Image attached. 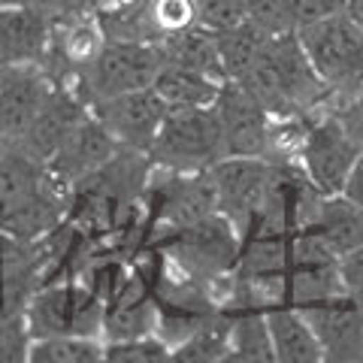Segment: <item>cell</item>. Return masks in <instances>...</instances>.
Returning a JSON list of instances; mask_svg holds the SVG:
<instances>
[{
  "label": "cell",
  "mask_w": 363,
  "mask_h": 363,
  "mask_svg": "<svg viewBox=\"0 0 363 363\" xmlns=\"http://www.w3.org/2000/svg\"><path fill=\"white\" fill-rule=\"evenodd\" d=\"M85 112H88V104L76 94V88L55 79L43 109L37 112V118H33L28 133L21 136L16 145H21V149H25L28 155H33L37 161L49 164L52 155L58 152V145L67 140V133L82 121Z\"/></svg>",
  "instance_id": "15"
},
{
  "label": "cell",
  "mask_w": 363,
  "mask_h": 363,
  "mask_svg": "<svg viewBox=\"0 0 363 363\" xmlns=\"http://www.w3.org/2000/svg\"><path fill=\"white\" fill-rule=\"evenodd\" d=\"M88 109L100 118V124L118 143V149H133L145 155L152 152L157 130H161L169 112L164 97L155 88H140V91H128V94L97 100Z\"/></svg>",
  "instance_id": "8"
},
{
  "label": "cell",
  "mask_w": 363,
  "mask_h": 363,
  "mask_svg": "<svg viewBox=\"0 0 363 363\" xmlns=\"http://www.w3.org/2000/svg\"><path fill=\"white\" fill-rule=\"evenodd\" d=\"M336 116L342 118V124L348 128V133L357 140V145L363 149V91L357 97H351L345 100L342 106H336Z\"/></svg>",
  "instance_id": "31"
},
{
  "label": "cell",
  "mask_w": 363,
  "mask_h": 363,
  "mask_svg": "<svg viewBox=\"0 0 363 363\" xmlns=\"http://www.w3.org/2000/svg\"><path fill=\"white\" fill-rule=\"evenodd\" d=\"M118 152V143L109 136V130L100 124L94 112H85L82 121L67 133V140L58 145V152L52 155V161L45 164L55 179H61L67 188H73L79 179L91 176L100 169L112 155Z\"/></svg>",
  "instance_id": "14"
},
{
  "label": "cell",
  "mask_w": 363,
  "mask_h": 363,
  "mask_svg": "<svg viewBox=\"0 0 363 363\" xmlns=\"http://www.w3.org/2000/svg\"><path fill=\"white\" fill-rule=\"evenodd\" d=\"M28 363H106L104 336H40L30 342Z\"/></svg>",
  "instance_id": "22"
},
{
  "label": "cell",
  "mask_w": 363,
  "mask_h": 363,
  "mask_svg": "<svg viewBox=\"0 0 363 363\" xmlns=\"http://www.w3.org/2000/svg\"><path fill=\"white\" fill-rule=\"evenodd\" d=\"M272 37H276V33L260 30L257 25H252V21H242V25L227 28V30H215L224 76L227 79H242L248 73V67L257 61V55L264 52V45Z\"/></svg>",
  "instance_id": "21"
},
{
  "label": "cell",
  "mask_w": 363,
  "mask_h": 363,
  "mask_svg": "<svg viewBox=\"0 0 363 363\" xmlns=\"http://www.w3.org/2000/svg\"><path fill=\"white\" fill-rule=\"evenodd\" d=\"M16 4H37V0H0V6H16Z\"/></svg>",
  "instance_id": "35"
},
{
  "label": "cell",
  "mask_w": 363,
  "mask_h": 363,
  "mask_svg": "<svg viewBox=\"0 0 363 363\" xmlns=\"http://www.w3.org/2000/svg\"><path fill=\"white\" fill-rule=\"evenodd\" d=\"M236 82L269 116H321L336 109L330 88L312 67L297 30L276 33Z\"/></svg>",
  "instance_id": "1"
},
{
  "label": "cell",
  "mask_w": 363,
  "mask_h": 363,
  "mask_svg": "<svg viewBox=\"0 0 363 363\" xmlns=\"http://www.w3.org/2000/svg\"><path fill=\"white\" fill-rule=\"evenodd\" d=\"M267 176H269V161H264V157L230 155L221 157L215 167H209L218 212L240 227V233H245L257 218L260 203H264Z\"/></svg>",
  "instance_id": "9"
},
{
  "label": "cell",
  "mask_w": 363,
  "mask_h": 363,
  "mask_svg": "<svg viewBox=\"0 0 363 363\" xmlns=\"http://www.w3.org/2000/svg\"><path fill=\"white\" fill-rule=\"evenodd\" d=\"M276 363H324V348L312 324L294 303H276L267 309Z\"/></svg>",
  "instance_id": "17"
},
{
  "label": "cell",
  "mask_w": 363,
  "mask_h": 363,
  "mask_svg": "<svg viewBox=\"0 0 363 363\" xmlns=\"http://www.w3.org/2000/svg\"><path fill=\"white\" fill-rule=\"evenodd\" d=\"M106 43H109V33L97 13L55 18L49 52H45L43 67L49 70L52 79L73 85L79 73L88 70L97 61V55L104 52Z\"/></svg>",
  "instance_id": "10"
},
{
  "label": "cell",
  "mask_w": 363,
  "mask_h": 363,
  "mask_svg": "<svg viewBox=\"0 0 363 363\" xmlns=\"http://www.w3.org/2000/svg\"><path fill=\"white\" fill-rule=\"evenodd\" d=\"M6 145H9V143L4 140V136H0V161H4V155H6Z\"/></svg>",
  "instance_id": "36"
},
{
  "label": "cell",
  "mask_w": 363,
  "mask_h": 363,
  "mask_svg": "<svg viewBox=\"0 0 363 363\" xmlns=\"http://www.w3.org/2000/svg\"><path fill=\"white\" fill-rule=\"evenodd\" d=\"M212 109H215L218 124H221L227 157L230 155H236V157H264L269 112L260 106L257 100L236 82V79H227V82L221 85Z\"/></svg>",
  "instance_id": "12"
},
{
  "label": "cell",
  "mask_w": 363,
  "mask_h": 363,
  "mask_svg": "<svg viewBox=\"0 0 363 363\" xmlns=\"http://www.w3.org/2000/svg\"><path fill=\"white\" fill-rule=\"evenodd\" d=\"M157 49H161L164 61H173V64H182V67H194V70H203L209 76L227 79L221 58H218V40H215V30L203 28V25L188 28V30L161 40Z\"/></svg>",
  "instance_id": "20"
},
{
  "label": "cell",
  "mask_w": 363,
  "mask_h": 363,
  "mask_svg": "<svg viewBox=\"0 0 363 363\" xmlns=\"http://www.w3.org/2000/svg\"><path fill=\"white\" fill-rule=\"evenodd\" d=\"M324 200H327V194H321L315 182L306 176L300 161H281V164L269 161L264 203H260L255 224L272 227V230H285V233H297L318 218Z\"/></svg>",
  "instance_id": "7"
},
{
  "label": "cell",
  "mask_w": 363,
  "mask_h": 363,
  "mask_svg": "<svg viewBox=\"0 0 363 363\" xmlns=\"http://www.w3.org/2000/svg\"><path fill=\"white\" fill-rule=\"evenodd\" d=\"M360 155L363 149L357 145V140L348 133L342 118L336 116V109H330L312 121L297 161L321 194L336 197L345 191L348 176Z\"/></svg>",
  "instance_id": "6"
},
{
  "label": "cell",
  "mask_w": 363,
  "mask_h": 363,
  "mask_svg": "<svg viewBox=\"0 0 363 363\" xmlns=\"http://www.w3.org/2000/svg\"><path fill=\"white\" fill-rule=\"evenodd\" d=\"M30 327L25 312L0 318V363H25L30 351Z\"/></svg>",
  "instance_id": "26"
},
{
  "label": "cell",
  "mask_w": 363,
  "mask_h": 363,
  "mask_svg": "<svg viewBox=\"0 0 363 363\" xmlns=\"http://www.w3.org/2000/svg\"><path fill=\"white\" fill-rule=\"evenodd\" d=\"M55 16L40 4L0 6V67L43 64L49 52Z\"/></svg>",
  "instance_id": "16"
},
{
  "label": "cell",
  "mask_w": 363,
  "mask_h": 363,
  "mask_svg": "<svg viewBox=\"0 0 363 363\" xmlns=\"http://www.w3.org/2000/svg\"><path fill=\"white\" fill-rule=\"evenodd\" d=\"M245 18L252 21V25H257L260 30H267V33L294 30L285 0H245Z\"/></svg>",
  "instance_id": "28"
},
{
  "label": "cell",
  "mask_w": 363,
  "mask_h": 363,
  "mask_svg": "<svg viewBox=\"0 0 363 363\" xmlns=\"http://www.w3.org/2000/svg\"><path fill=\"white\" fill-rule=\"evenodd\" d=\"M351 0H285L288 6V18L294 30H300L306 25H315V21H324L336 13H345Z\"/></svg>",
  "instance_id": "29"
},
{
  "label": "cell",
  "mask_w": 363,
  "mask_h": 363,
  "mask_svg": "<svg viewBox=\"0 0 363 363\" xmlns=\"http://www.w3.org/2000/svg\"><path fill=\"white\" fill-rule=\"evenodd\" d=\"M339 272H342V285L351 297L363 300V245L348 252L342 260H339Z\"/></svg>",
  "instance_id": "30"
},
{
  "label": "cell",
  "mask_w": 363,
  "mask_h": 363,
  "mask_svg": "<svg viewBox=\"0 0 363 363\" xmlns=\"http://www.w3.org/2000/svg\"><path fill=\"white\" fill-rule=\"evenodd\" d=\"M348 13L354 16V18H357V25L363 28V0H351V4H348Z\"/></svg>",
  "instance_id": "34"
},
{
  "label": "cell",
  "mask_w": 363,
  "mask_h": 363,
  "mask_svg": "<svg viewBox=\"0 0 363 363\" xmlns=\"http://www.w3.org/2000/svg\"><path fill=\"white\" fill-rule=\"evenodd\" d=\"M224 82L227 79L209 76L203 70H194V67L164 61L152 88L164 97V104L169 109H185V106H212Z\"/></svg>",
  "instance_id": "18"
},
{
  "label": "cell",
  "mask_w": 363,
  "mask_h": 363,
  "mask_svg": "<svg viewBox=\"0 0 363 363\" xmlns=\"http://www.w3.org/2000/svg\"><path fill=\"white\" fill-rule=\"evenodd\" d=\"M37 4L45 9V13H52L55 18L97 13V0H37Z\"/></svg>",
  "instance_id": "32"
},
{
  "label": "cell",
  "mask_w": 363,
  "mask_h": 363,
  "mask_svg": "<svg viewBox=\"0 0 363 363\" xmlns=\"http://www.w3.org/2000/svg\"><path fill=\"white\" fill-rule=\"evenodd\" d=\"M143 25L152 43H161L167 37H173V33L200 25L197 4L194 0H145Z\"/></svg>",
  "instance_id": "24"
},
{
  "label": "cell",
  "mask_w": 363,
  "mask_h": 363,
  "mask_svg": "<svg viewBox=\"0 0 363 363\" xmlns=\"http://www.w3.org/2000/svg\"><path fill=\"white\" fill-rule=\"evenodd\" d=\"M55 79L43 64L0 67V136L18 143L43 109Z\"/></svg>",
  "instance_id": "13"
},
{
  "label": "cell",
  "mask_w": 363,
  "mask_h": 363,
  "mask_svg": "<svg viewBox=\"0 0 363 363\" xmlns=\"http://www.w3.org/2000/svg\"><path fill=\"white\" fill-rule=\"evenodd\" d=\"M169 360H173V348L157 333L106 342V363H169Z\"/></svg>",
  "instance_id": "25"
},
{
  "label": "cell",
  "mask_w": 363,
  "mask_h": 363,
  "mask_svg": "<svg viewBox=\"0 0 363 363\" xmlns=\"http://www.w3.org/2000/svg\"><path fill=\"white\" fill-rule=\"evenodd\" d=\"M297 37L318 76L330 88L336 106H342L345 100L360 94L363 91V28L348 9L324 21H315V25L300 28Z\"/></svg>",
  "instance_id": "2"
},
{
  "label": "cell",
  "mask_w": 363,
  "mask_h": 363,
  "mask_svg": "<svg viewBox=\"0 0 363 363\" xmlns=\"http://www.w3.org/2000/svg\"><path fill=\"white\" fill-rule=\"evenodd\" d=\"M300 312L312 324L327 363H363V300L342 291Z\"/></svg>",
  "instance_id": "11"
},
{
  "label": "cell",
  "mask_w": 363,
  "mask_h": 363,
  "mask_svg": "<svg viewBox=\"0 0 363 363\" xmlns=\"http://www.w3.org/2000/svg\"><path fill=\"white\" fill-rule=\"evenodd\" d=\"M30 336H104L106 300L82 279H52L33 291L25 306Z\"/></svg>",
  "instance_id": "3"
},
{
  "label": "cell",
  "mask_w": 363,
  "mask_h": 363,
  "mask_svg": "<svg viewBox=\"0 0 363 363\" xmlns=\"http://www.w3.org/2000/svg\"><path fill=\"white\" fill-rule=\"evenodd\" d=\"M152 164L176 173H203L227 157L221 124L212 106L169 109L152 145Z\"/></svg>",
  "instance_id": "4"
},
{
  "label": "cell",
  "mask_w": 363,
  "mask_h": 363,
  "mask_svg": "<svg viewBox=\"0 0 363 363\" xmlns=\"http://www.w3.org/2000/svg\"><path fill=\"white\" fill-rule=\"evenodd\" d=\"M230 351V324L224 309L200 327L194 336H188L182 345L173 348L176 363H221Z\"/></svg>",
  "instance_id": "23"
},
{
  "label": "cell",
  "mask_w": 363,
  "mask_h": 363,
  "mask_svg": "<svg viewBox=\"0 0 363 363\" xmlns=\"http://www.w3.org/2000/svg\"><path fill=\"white\" fill-rule=\"evenodd\" d=\"M161 64H164V58H161L157 43L109 40L104 45V52L97 55V61L91 64L88 70L79 73L73 88L91 106V104H97V100H106V97H116V94L152 88Z\"/></svg>",
  "instance_id": "5"
},
{
  "label": "cell",
  "mask_w": 363,
  "mask_h": 363,
  "mask_svg": "<svg viewBox=\"0 0 363 363\" xmlns=\"http://www.w3.org/2000/svg\"><path fill=\"white\" fill-rule=\"evenodd\" d=\"M342 194H345L351 203H357V206L363 209V155L357 157L354 169H351V176H348V185H345V191H342Z\"/></svg>",
  "instance_id": "33"
},
{
  "label": "cell",
  "mask_w": 363,
  "mask_h": 363,
  "mask_svg": "<svg viewBox=\"0 0 363 363\" xmlns=\"http://www.w3.org/2000/svg\"><path fill=\"white\" fill-rule=\"evenodd\" d=\"M309 230L342 260L348 252L363 245V209L345 194L327 197L318 218L309 224Z\"/></svg>",
  "instance_id": "19"
},
{
  "label": "cell",
  "mask_w": 363,
  "mask_h": 363,
  "mask_svg": "<svg viewBox=\"0 0 363 363\" xmlns=\"http://www.w3.org/2000/svg\"><path fill=\"white\" fill-rule=\"evenodd\" d=\"M200 25L209 30H227L242 25L245 18V0H194Z\"/></svg>",
  "instance_id": "27"
}]
</instances>
